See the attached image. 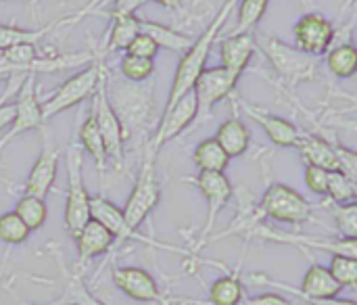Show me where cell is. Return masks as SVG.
Returning a JSON list of instances; mask_svg holds the SVG:
<instances>
[{
    "label": "cell",
    "instance_id": "obj_1",
    "mask_svg": "<svg viewBox=\"0 0 357 305\" xmlns=\"http://www.w3.org/2000/svg\"><path fill=\"white\" fill-rule=\"evenodd\" d=\"M234 6H236V2H226L218 10V15L211 19V23L203 29V34L199 38H195L192 46L182 54L180 63H178V69L174 73V82H172V88H169L165 107H163L161 113L169 111L180 98H184L186 94L192 92L199 75L207 69L205 65H207V59L211 54V46L218 40V36H220L222 27L226 25V21H228V17H230V13H232Z\"/></svg>",
    "mask_w": 357,
    "mask_h": 305
},
{
    "label": "cell",
    "instance_id": "obj_2",
    "mask_svg": "<svg viewBox=\"0 0 357 305\" xmlns=\"http://www.w3.org/2000/svg\"><path fill=\"white\" fill-rule=\"evenodd\" d=\"M107 98L121 124L123 140L134 136H142L149 128V119L153 115V92L142 84H123L117 82L107 90Z\"/></svg>",
    "mask_w": 357,
    "mask_h": 305
},
{
    "label": "cell",
    "instance_id": "obj_3",
    "mask_svg": "<svg viewBox=\"0 0 357 305\" xmlns=\"http://www.w3.org/2000/svg\"><path fill=\"white\" fill-rule=\"evenodd\" d=\"M65 170H67V197H65L63 226L71 237H75L90 220V193L86 191L84 184V155L75 140H71L65 151Z\"/></svg>",
    "mask_w": 357,
    "mask_h": 305
},
{
    "label": "cell",
    "instance_id": "obj_4",
    "mask_svg": "<svg viewBox=\"0 0 357 305\" xmlns=\"http://www.w3.org/2000/svg\"><path fill=\"white\" fill-rule=\"evenodd\" d=\"M159 201H161V186L157 180V155L144 149L134 188L121 209V216L128 228L138 232V228L151 216V211L159 205Z\"/></svg>",
    "mask_w": 357,
    "mask_h": 305
},
{
    "label": "cell",
    "instance_id": "obj_5",
    "mask_svg": "<svg viewBox=\"0 0 357 305\" xmlns=\"http://www.w3.org/2000/svg\"><path fill=\"white\" fill-rule=\"evenodd\" d=\"M102 65L100 61H94L90 63L86 69L77 71L75 75H71L69 80H65L44 103H40L42 107V119L48 121L50 117L71 109V107H77L82 105L88 96H92L102 80Z\"/></svg>",
    "mask_w": 357,
    "mask_h": 305
},
{
    "label": "cell",
    "instance_id": "obj_6",
    "mask_svg": "<svg viewBox=\"0 0 357 305\" xmlns=\"http://www.w3.org/2000/svg\"><path fill=\"white\" fill-rule=\"evenodd\" d=\"M312 211L314 205L301 193L280 182H274L266 188L257 207V216L291 226L312 222Z\"/></svg>",
    "mask_w": 357,
    "mask_h": 305
},
{
    "label": "cell",
    "instance_id": "obj_7",
    "mask_svg": "<svg viewBox=\"0 0 357 305\" xmlns=\"http://www.w3.org/2000/svg\"><path fill=\"white\" fill-rule=\"evenodd\" d=\"M259 48L264 50V54L268 57V61L274 65V69L291 84H299V82H310L316 80L318 71H316V61L307 54H303L299 48L272 38V36H261Z\"/></svg>",
    "mask_w": 357,
    "mask_h": 305
},
{
    "label": "cell",
    "instance_id": "obj_8",
    "mask_svg": "<svg viewBox=\"0 0 357 305\" xmlns=\"http://www.w3.org/2000/svg\"><path fill=\"white\" fill-rule=\"evenodd\" d=\"M90 220L98 222L107 232H111V237L115 239V243H128V241H138V243H144L149 247H155V249H163V251H169V253H180V255H188L192 258L190 251L186 249H180V247H174V245H165L161 241H153L140 232H134L128 228V224L123 222V216H121V207H117L113 201H109L105 195H94L90 197Z\"/></svg>",
    "mask_w": 357,
    "mask_h": 305
},
{
    "label": "cell",
    "instance_id": "obj_9",
    "mask_svg": "<svg viewBox=\"0 0 357 305\" xmlns=\"http://www.w3.org/2000/svg\"><path fill=\"white\" fill-rule=\"evenodd\" d=\"M92 119L100 132V138H102V144H105V153L107 157L115 163V168H121L123 165V130H121V124L107 98V80H105V73H102V80L96 88V92L92 94Z\"/></svg>",
    "mask_w": 357,
    "mask_h": 305
},
{
    "label": "cell",
    "instance_id": "obj_10",
    "mask_svg": "<svg viewBox=\"0 0 357 305\" xmlns=\"http://www.w3.org/2000/svg\"><path fill=\"white\" fill-rule=\"evenodd\" d=\"M238 80L241 77L232 75L224 67H211V69H205L199 75V80H197V84L192 88V94H195V101H197L195 126H199L201 121L211 117L213 107L234 94Z\"/></svg>",
    "mask_w": 357,
    "mask_h": 305
},
{
    "label": "cell",
    "instance_id": "obj_11",
    "mask_svg": "<svg viewBox=\"0 0 357 305\" xmlns=\"http://www.w3.org/2000/svg\"><path fill=\"white\" fill-rule=\"evenodd\" d=\"M192 184L203 193L205 201H207V220H205V226L201 230V237H199V243L190 249L192 258L207 245V237L211 235V230L215 228V222H218V216L220 211L226 207V203L232 199L234 195V188H232V182L228 180L226 174H201L197 178H192Z\"/></svg>",
    "mask_w": 357,
    "mask_h": 305
},
{
    "label": "cell",
    "instance_id": "obj_12",
    "mask_svg": "<svg viewBox=\"0 0 357 305\" xmlns=\"http://www.w3.org/2000/svg\"><path fill=\"white\" fill-rule=\"evenodd\" d=\"M15 105V117L8 128V132L0 138V151L17 136L40 130L46 121L42 119V107L38 101V90H36V75H25L21 86L17 88V98L13 101Z\"/></svg>",
    "mask_w": 357,
    "mask_h": 305
},
{
    "label": "cell",
    "instance_id": "obj_13",
    "mask_svg": "<svg viewBox=\"0 0 357 305\" xmlns=\"http://www.w3.org/2000/svg\"><path fill=\"white\" fill-rule=\"evenodd\" d=\"M333 38H335V25L331 19H326L320 13H305L293 25L295 48H299L303 54L312 59L326 54L333 46Z\"/></svg>",
    "mask_w": 357,
    "mask_h": 305
},
{
    "label": "cell",
    "instance_id": "obj_14",
    "mask_svg": "<svg viewBox=\"0 0 357 305\" xmlns=\"http://www.w3.org/2000/svg\"><path fill=\"white\" fill-rule=\"evenodd\" d=\"M195 119H197V101H195V94L190 92L184 98H180L169 111L159 115L157 134L151 142L144 144V149L151 151L153 155H159L163 144L178 138L182 132H186L190 124H195Z\"/></svg>",
    "mask_w": 357,
    "mask_h": 305
},
{
    "label": "cell",
    "instance_id": "obj_15",
    "mask_svg": "<svg viewBox=\"0 0 357 305\" xmlns=\"http://www.w3.org/2000/svg\"><path fill=\"white\" fill-rule=\"evenodd\" d=\"M42 130V138H44V144H42V151L36 159V163L31 165L29 174H27V180H25V186H23V195H31V197H38V199H46V195L50 193L54 180H56V172H59V149L52 144V138H50V132L46 128V124L40 128Z\"/></svg>",
    "mask_w": 357,
    "mask_h": 305
},
{
    "label": "cell",
    "instance_id": "obj_16",
    "mask_svg": "<svg viewBox=\"0 0 357 305\" xmlns=\"http://www.w3.org/2000/svg\"><path fill=\"white\" fill-rule=\"evenodd\" d=\"M111 281L130 299H136L140 304L167 305L157 281L142 268H136V266L115 268L113 274H111Z\"/></svg>",
    "mask_w": 357,
    "mask_h": 305
},
{
    "label": "cell",
    "instance_id": "obj_17",
    "mask_svg": "<svg viewBox=\"0 0 357 305\" xmlns=\"http://www.w3.org/2000/svg\"><path fill=\"white\" fill-rule=\"evenodd\" d=\"M236 105H241L243 111L264 128V132L268 134V138L276 147H297L299 144L303 132L293 121H289V119H284L280 115H272L266 109H259V107H255V105H251V103H247V101H243L238 96H236Z\"/></svg>",
    "mask_w": 357,
    "mask_h": 305
},
{
    "label": "cell",
    "instance_id": "obj_18",
    "mask_svg": "<svg viewBox=\"0 0 357 305\" xmlns=\"http://www.w3.org/2000/svg\"><path fill=\"white\" fill-rule=\"evenodd\" d=\"M257 50L255 38L251 34L247 36H226L220 42V59L226 71H230L232 75L241 77L245 73V69L249 67L253 54Z\"/></svg>",
    "mask_w": 357,
    "mask_h": 305
},
{
    "label": "cell",
    "instance_id": "obj_19",
    "mask_svg": "<svg viewBox=\"0 0 357 305\" xmlns=\"http://www.w3.org/2000/svg\"><path fill=\"white\" fill-rule=\"evenodd\" d=\"M75 245H77V258H79V268L86 266L88 262L105 255L111 251V247L115 245V239L111 237V232H107L98 222L88 220L86 226L73 237Z\"/></svg>",
    "mask_w": 357,
    "mask_h": 305
},
{
    "label": "cell",
    "instance_id": "obj_20",
    "mask_svg": "<svg viewBox=\"0 0 357 305\" xmlns=\"http://www.w3.org/2000/svg\"><path fill=\"white\" fill-rule=\"evenodd\" d=\"M213 138L222 147V151L228 155V159L245 155L251 147V132H249L247 124L241 119V115L236 113V109H234L232 117H228L224 124H220Z\"/></svg>",
    "mask_w": 357,
    "mask_h": 305
},
{
    "label": "cell",
    "instance_id": "obj_21",
    "mask_svg": "<svg viewBox=\"0 0 357 305\" xmlns=\"http://www.w3.org/2000/svg\"><path fill=\"white\" fill-rule=\"evenodd\" d=\"M140 31L146 34L155 44L157 48H167V50H174L178 52L180 57L192 46L195 38L176 29V27H169V25H163V23H155V21H146V19H140Z\"/></svg>",
    "mask_w": 357,
    "mask_h": 305
},
{
    "label": "cell",
    "instance_id": "obj_22",
    "mask_svg": "<svg viewBox=\"0 0 357 305\" xmlns=\"http://www.w3.org/2000/svg\"><path fill=\"white\" fill-rule=\"evenodd\" d=\"M295 149L299 151L305 165H314L326 172H337V155H335L333 142L318 138V136L303 134Z\"/></svg>",
    "mask_w": 357,
    "mask_h": 305
},
{
    "label": "cell",
    "instance_id": "obj_23",
    "mask_svg": "<svg viewBox=\"0 0 357 305\" xmlns=\"http://www.w3.org/2000/svg\"><path fill=\"white\" fill-rule=\"evenodd\" d=\"M111 17V31L107 38V52L128 50L132 40L140 34V17L136 13H107Z\"/></svg>",
    "mask_w": 357,
    "mask_h": 305
},
{
    "label": "cell",
    "instance_id": "obj_24",
    "mask_svg": "<svg viewBox=\"0 0 357 305\" xmlns=\"http://www.w3.org/2000/svg\"><path fill=\"white\" fill-rule=\"evenodd\" d=\"M82 15H84V13H79V15H75V17H65V19H59V21L48 23V25L38 27V29H27V27H19V25H4V23H0V52L6 50V48L19 46V44H36V46H38V42L44 40V36H46L48 31H52L54 25L59 27V25L65 23V21H75V19H79Z\"/></svg>",
    "mask_w": 357,
    "mask_h": 305
},
{
    "label": "cell",
    "instance_id": "obj_25",
    "mask_svg": "<svg viewBox=\"0 0 357 305\" xmlns=\"http://www.w3.org/2000/svg\"><path fill=\"white\" fill-rule=\"evenodd\" d=\"M241 264L220 276L211 287H209V304L211 305H241L245 299V289H243V281H241Z\"/></svg>",
    "mask_w": 357,
    "mask_h": 305
},
{
    "label": "cell",
    "instance_id": "obj_26",
    "mask_svg": "<svg viewBox=\"0 0 357 305\" xmlns=\"http://www.w3.org/2000/svg\"><path fill=\"white\" fill-rule=\"evenodd\" d=\"M192 161L201 174H224L230 163L228 155L222 151V147L215 142V138L201 140L192 151Z\"/></svg>",
    "mask_w": 357,
    "mask_h": 305
},
{
    "label": "cell",
    "instance_id": "obj_27",
    "mask_svg": "<svg viewBox=\"0 0 357 305\" xmlns=\"http://www.w3.org/2000/svg\"><path fill=\"white\" fill-rule=\"evenodd\" d=\"M77 144L79 149H84L96 163L98 172L105 174V168H107V153H105V144H102V138H100V132L92 119V115H88L84 119V124L79 126L77 130Z\"/></svg>",
    "mask_w": 357,
    "mask_h": 305
},
{
    "label": "cell",
    "instance_id": "obj_28",
    "mask_svg": "<svg viewBox=\"0 0 357 305\" xmlns=\"http://www.w3.org/2000/svg\"><path fill=\"white\" fill-rule=\"evenodd\" d=\"M326 67L328 71L339 77V80H347V77H354L357 71V50L356 46L349 42V44H339V46H333L328 52H326Z\"/></svg>",
    "mask_w": 357,
    "mask_h": 305
},
{
    "label": "cell",
    "instance_id": "obj_29",
    "mask_svg": "<svg viewBox=\"0 0 357 305\" xmlns=\"http://www.w3.org/2000/svg\"><path fill=\"white\" fill-rule=\"evenodd\" d=\"M15 216L27 226L29 232L40 230L46 224V218H48L46 201L38 199V197H31V195H23L15 205Z\"/></svg>",
    "mask_w": 357,
    "mask_h": 305
},
{
    "label": "cell",
    "instance_id": "obj_30",
    "mask_svg": "<svg viewBox=\"0 0 357 305\" xmlns=\"http://www.w3.org/2000/svg\"><path fill=\"white\" fill-rule=\"evenodd\" d=\"M238 6V21L232 29H228L226 36H247L251 34L257 23L261 21V17L268 10V2L266 0H245V2H236Z\"/></svg>",
    "mask_w": 357,
    "mask_h": 305
},
{
    "label": "cell",
    "instance_id": "obj_31",
    "mask_svg": "<svg viewBox=\"0 0 357 305\" xmlns=\"http://www.w3.org/2000/svg\"><path fill=\"white\" fill-rule=\"evenodd\" d=\"M119 73L130 84H144L155 73V61L132 57V54L123 52V57L119 61Z\"/></svg>",
    "mask_w": 357,
    "mask_h": 305
},
{
    "label": "cell",
    "instance_id": "obj_32",
    "mask_svg": "<svg viewBox=\"0 0 357 305\" xmlns=\"http://www.w3.org/2000/svg\"><path fill=\"white\" fill-rule=\"evenodd\" d=\"M326 197L331 199L333 205H351V203H356V180L343 176L341 172H331L328 174V191H326Z\"/></svg>",
    "mask_w": 357,
    "mask_h": 305
},
{
    "label": "cell",
    "instance_id": "obj_33",
    "mask_svg": "<svg viewBox=\"0 0 357 305\" xmlns=\"http://www.w3.org/2000/svg\"><path fill=\"white\" fill-rule=\"evenodd\" d=\"M29 235L31 232L15 216V211H6L0 216V243H4L8 247H17V245H23L29 239Z\"/></svg>",
    "mask_w": 357,
    "mask_h": 305
},
{
    "label": "cell",
    "instance_id": "obj_34",
    "mask_svg": "<svg viewBox=\"0 0 357 305\" xmlns=\"http://www.w3.org/2000/svg\"><path fill=\"white\" fill-rule=\"evenodd\" d=\"M328 272H331V276L341 285V289H356L357 287L356 260L343 258V255H333Z\"/></svg>",
    "mask_w": 357,
    "mask_h": 305
},
{
    "label": "cell",
    "instance_id": "obj_35",
    "mask_svg": "<svg viewBox=\"0 0 357 305\" xmlns=\"http://www.w3.org/2000/svg\"><path fill=\"white\" fill-rule=\"evenodd\" d=\"M333 205V203H331ZM333 216L337 222V230L341 239H351L357 237V205H333Z\"/></svg>",
    "mask_w": 357,
    "mask_h": 305
},
{
    "label": "cell",
    "instance_id": "obj_36",
    "mask_svg": "<svg viewBox=\"0 0 357 305\" xmlns=\"http://www.w3.org/2000/svg\"><path fill=\"white\" fill-rule=\"evenodd\" d=\"M65 299H71V304L73 305H107L92 295V291L88 289V285H86V283L82 281V276H77V274L69 276Z\"/></svg>",
    "mask_w": 357,
    "mask_h": 305
},
{
    "label": "cell",
    "instance_id": "obj_37",
    "mask_svg": "<svg viewBox=\"0 0 357 305\" xmlns=\"http://www.w3.org/2000/svg\"><path fill=\"white\" fill-rule=\"evenodd\" d=\"M333 149H335V155H337V172H341L343 176L357 180V155L356 151L343 147V144H337L333 142Z\"/></svg>",
    "mask_w": 357,
    "mask_h": 305
},
{
    "label": "cell",
    "instance_id": "obj_38",
    "mask_svg": "<svg viewBox=\"0 0 357 305\" xmlns=\"http://www.w3.org/2000/svg\"><path fill=\"white\" fill-rule=\"evenodd\" d=\"M328 174L326 170H320V168H314V165H305V172H303V180H305V186L318 195V197H326V191H328Z\"/></svg>",
    "mask_w": 357,
    "mask_h": 305
},
{
    "label": "cell",
    "instance_id": "obj_39",
    "mask_svg": "<svg viewBox=\"0 0 357 305\" xmlns=\"http://www.w3.org/2000/svg\"><path fill=\"white\" fill-rule=\"evenodd\" d=\"M126 52L132 54V57H140V59H151V61H155L159 48H157V44H155L146 34L140 31V34L132 40V44L128 46Z\"/></svg>",
    "mask_w": 357,
    "mask_h": 305
},
{
    "label": "cell",
    "instance_id": "obj_40",
    "mask_svg": "<svg viewBox=\"0 0 357 305\" xmlns=\"http://www.w3.org/2000/svg\"><path fill=\"white\" fill-rule=\"evenodd\" d=\"M241 305H293L289 299H284L282 295L278 293H264V295H257V297H249V299H243Z\"/></svg>",
    "mask_w": 357,
    "mask_h": 305
},
{
    "label": "cell",
    "instance_id": "obj_41",
    "mask_svg": "<svg viewBox=\"0 0 357 305\" xmlns=\"http://www.w3.org/2000/svg\"><path fill=\"white\" fill-rule=\"evenodd\" d=\"M307 305H357L354 299H341V297H333V299H299Z\"/></svg>",
    "mask_w": 357,
    "mask_h": 305
},
{
    "label": "cell",
    "instance_id": "obj_42",
    "mask_svg": "<svg viewBox=\"0 0 357 305\" xmlns=\"http://www.w3.org/2000/svg\"><path fill=\"white\" fill-rule=\"evenodd\" d=\"M65 302H67V299H65V295H63L61 299H56V302H52V304H48V305H65Z\"/></svg>",
    "mask_w": 357,
    "mask_h": 305
},
{
    "label": "cell",
    "instance_id": "obj_43",
    "mask_svg": "<svg viewBox=\"0 0 357 305\" xmlns=\"http://www.w3.org/2000/svg\"><path fill=\"white\" fill-rule=\"evenodd\" d=\"M0 182H2V184H10V180H4V178H2V174H0Z\"/></svg>",
    "mask_w": 357,
    "mask_h": 305
},
{
    "label": "cell",
    "instance_id": "obj_44",
    "mask_svg": "<svg viewBox=\"0 0 357 305\" xmlns=\"http://www.w3.org/2000/svg\"><path fill=\"white\" fill-rule=\"evenodd\" d=\"M0 80H6V77H2V75H0Z\"/></svg>",
    "mask_w": 357,
    "mask_h": 305
},
{
    "label": "cell",
    "instance_id": "obj_45",
    "mask_svg": "<svg viewBox=\"0 0 357 305\" xmlns=\"http://www.w3.org/2000/svg\"><path fill=\"white\" fill-rule=\"evenodd\" d=\"M69 305H73V304H69Z\"/></svg>",
    "mask_w": 357,
    "mask_h": 305
}]
</instances>
